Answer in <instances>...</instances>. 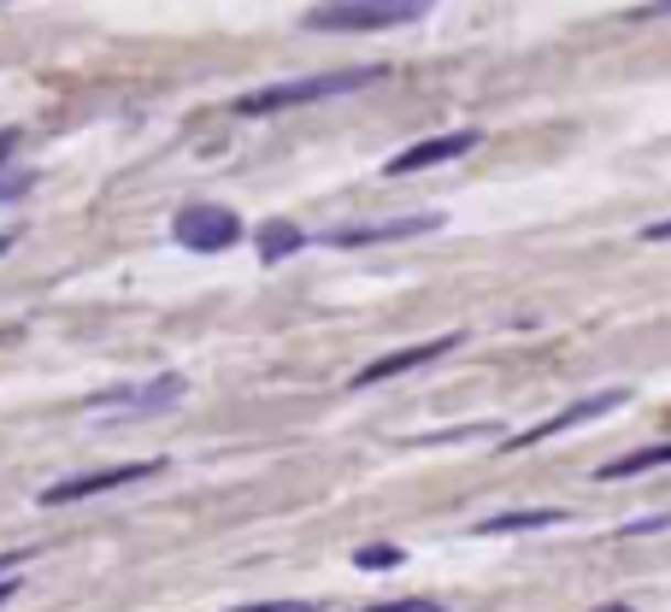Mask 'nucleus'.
Here are the masks:
<instances>
[{
  "instance_id": "f03ea898",
  "label": "nucleus",
  "mask_w": 671,
  "mask_h": 612,
  "mask_svg": "<svg viewBox=\"0 0 671 612\" xmlns=\"http://www.w3.org/2000/svg\"><path fill=\"white\" fill-rule=\"evenodd\" d=\"M430 12V0H324V7L306 12V30H342V36H359V30H401L419 24Z\"/></svg>"
},
{
  "instance_id": "4468645a",
  "label": "nucleus",
  "mask_w": 671,
  "mask_h": 612,
  "mask_svg": "<svg viewBox=\"0 0 671 612\" xmlns=\"http://www.w3.org/2000/svg\"><path fill=\"white\" fill-rule=\"evenodd\" d=\"M12 147H19V130H0V195H19L30 177H19V183H7V160H12Z\"/></svg>"
},
{
  "instance_id": "39448f33",
  "label": "nucleus",
  "mask_w": 671,
  "mask_h": 612,
  "mask_svg": "<svg viewBox=\"0 0 671 612\" xmlns=\"http://www.w3.org/2000/svg\"><path fill=\"white\" fill-rule=\"evenodd\" d=\"M183 378L177 371H165V378H153V383H136V389H107V395H95L89 406L95 413H165V406H177L183 401Z\"/></svg>"
},
{
  "instance_id": "f8f14e48",
  "label": "nucleus",
  "mask_w": 671,
  "mask_h": 612,
  "mask_svg": "<svg viewBox=\"0 0 671 612\" xmlns=\"http://www.w3.org/2000/svg\"><path fill=\"white\" fill-rule=\"evenodd\" d=\"M253 242H260V260H266V265H278V260H289V253L301 248V230L283 225V218H271V225H260V236H253Z\"/></svg>"
},
{
  "instance_id": "7ed1b4c3",
  "label": "nucleus",
  "mask_w": 671,
  "mask_h": 612,
  "mask_svg": "<svg viewBox=\"0 0 671 612\" xmlns=\"http://www.w3.org/2000/svg\"><path fill=\"white\" fill-rule=\"evenodd\" d=\"M160 471H165V459H130V466H107V471H83V478L47 483V489H42V506H72V501L107 495V489H125V483H142V478H160Z\"/></svg>"
},
{
  "instance_id": "a211bd4d",
  "label": "nucleus",
  "mask_w": 671,
  "mask_h": 612,
  "mask_svg": "<svg viewBox=\"0 0 671 612\" xmlns=\"http://www.w3.org/2000/svg\"><path fill=\"white\" fill-rule=\"evenodd\" d=\"M30 554H36V548H19V554H0V583H7V571H12V566H24Z\"/></svg>"
},
{
  "instance_id": "dca6fc26",
  "label": "nucleus",
  "mask_w": 671,
  "mask_h": 612,
  "mask_svg": "<svg viewBox=\"0 0 671 612\" xmlns=\"http://www.w3.org/2000/svg\"><path fill=\"white\" fill-rule=\"evenodd\" d=\"M236 612H313V601H266V606H236Z\"/></svg>"
},
{
  "instance_id": "423d86ee",
  "label": "nucleus",
  "mask_w": 671,
  "mask_h": 612,
  "mask_svg": "<svg viewBox=\"0 0 671 612\" xmlns=\"http://www.w3.org/2000/svg\"><path fill=\"white\" fill-rule=\"evenodd\" d=\"M454 348H459V330L436 336V342H412V348H401V353H383V360H371V365H359V371H354V389L389 383V378H401V371H419V365L442 360V353H454Z\"/></svg>"
},
{
  "instance_id": "f3484780",
  "label": "nucleus",
  "mask_w": 671,
  "mask_h": 612,
  "mask_svg": "<svg viewBox=\"0 0 671 612\" xmlns=\"http://www.w3.org/2000/svg\"><path fill=\"white\" fill-rule=\"evenodd\" d=\"M636 19H671V0H648V7H636Z\"/></svg>"
},
{
  "instance_id": "6e6552de",
  "label": "nucleus",
  "mask_w": 671,
  "mask_h": 612,
  "mask_svg": "<svg viewBox=\"0 0 671 612\" xmlns=\"http://www.w3.org/2000/svg\"><path fill=\"white\" fill-rule=\"evenodd\" d=\"M472 147H477V130H447V135H430V142H419V147L394 153L383 172H389V177H412V172H424V165L459 160V153H472Z\"/></svg>"
},
{
  "instance_id": "9d476101",
  "label": "nucleus",
  "mask_w": 671,
  "mask_h": 612,
  "mask_svg": "<svg viewBox=\"0 0 671 612\" xmlns=\"http://www.w3.org/2000/svg\"><path fill=\"white\" fill-rule=\"evenodd\" d=\"M660 466H671V441H653V448L618 453V459H607V466L595 471V478L600 483H618V478H642V471H660Z\"/></svg>"
},
{
  "instance_id": "412c9836",
  "label": "nucleus",
  "mask_w": 671,
  "mask_h": 612,
  "mask_svg": "<svg viewBox=\"0 0 671 612\" xmlns=\"http://www.w3.org/2000/svg\"><path fill=\"white\" fill-rule=\"evenodd\" d=\"M12 594H19V583H12V577H7V583H0V606H7Z\"/></svg>"
},
{
  "instance_id": "4be33fe9",
  "label": "nucleus",
  "mask_w": 671,
  "mask_h": 612,
  "mask_svg": "<svg viewBox=\"0 0 671 612\" xmlns=\"http://www.w3.org/2000/svg\"><path fill=\"white\" fill-rule=\"evenodd\" d=\"M595 612H630V606H595Z\"/></svg>"
},
{
  "instance_id": "2eb2a0df",
  "label": "nucleus",
  "mask_w": 671,
  "mask_h": 612,
  "mask_svg": "<svg viewBox=\"0 0 671 612\" xmlns=\"http://www.w3.org/2000/svg\"><path fill=\"white\" fill-rule=\"evenodd\" d=\"M359 612H442L436 601H383V606H359Z\"/></svg>"
},
{
  "instance_id": "9b49d317",
  "label": "nucleus",
  "mask_w": 671,
  "mask_h": 612,
  "mask_svg": "<svg viewBox=\"0 0 671 612\" xmlns=\"http://www.w3.org/2000/svg\"><path fill=\"white\" fill-rule=\"evenodd\" d=\"M548 524H565L560 506H524V513H495L477 524V536H507V531H548Z\"/></svg>"
},
{
  "instance_id": "20e7f679",
  "label": "nucleus",
  "mask_w": 671,
  "mask_h": 612,
  "mask_svg": "<svg viewBox=\"0 0 671 612\" xmlns=\"http://www.w3.org/2000/svg\"><path fill=\"white\" fill-rule=\"evenodd\" d=\"M171 230H177V242L195 248V253H224V248L242 242V218L224 212V207H183Z\"/></svg>"
},
{
  "instance_id": "1a4fd4ad",
  "label": "nucleus",
  "mask_w": 671,
  "mask_h": 612,
  "mask_svg": "<svg viewBox=\"0 0 671 612\" xmlns=\"http://www.w3.org/2000/svg\"><path fill=\"white\" fill-rule=\"evenodd\" d=\"M442 212H419V218H389V225H354V230H331V248H366V242H401V236H424L436 230Z\"/></svg>"
},
{
  "instance_id": "ddd939ff",
  "label": "nucleus",
  "mask_w": 671,
  "mask_h": 612,
  "mask_svg": "<svg viewBox=\"0 0 671 612\" xmlns=\"http://www.w3.org/2000/svg\"><path fill=\"white\" fill-rule=\"evenodd\" d=\"M401 559H407V554L383 542V548H359V554H354V566H359V571H389V566H401Z\"/></svg>"
},
{
  "instance_id": "6ab92c4d",
  "label": "nucleus",
  "mask_w": 671,
  "mask_h": 612,
  "mask_svg": "<svg viewBox=\"0 0 671 612\" xmlns=\"http://www.w3.org/2000/svg\"><path fill=\"white\" fill-rule=\"evenodd\" d=\"M642 236H648V242H671V218H660V225H648Z\"/></svg>"
},
{
  "instance_id": "0eeeda50",
  "label": "nucleus",
  "mask_w": 671,
  "mask_h": 612,
  "mask_svg": "<svg viewBox=\"0 0 671 612\" xmlns=\"http://www.w3.org/2000/svg\"><path fill=\"white\" fill-rule=\"evenodd\" d=\"M613 406H625V389H600V395H589V401H572V406H565V413L542 418L537 430H524V436H507V448H537V441L560 436V430H577V424H589V418H607Z\"/></svg>"
},
{
  "instance_id": "f257e3e1",
  "label": "nucleus",
  "mask_w": 671,
  "mask_h": 612,
  "mask_svg": "<svg viewBox=\"0 0 671 612\" xmlns=\"http://www.w3.org/2000/svg\"><path fill=\"white\" fill-rule=\"evenodd\" d=\"M371 83H383V65H354V72H318V77H295V83H266V89L236 100V118H271V112H289V107L331 100V95L371 89Z\"/></svg>"
},
{
  "instance_id": "aec40b11",
  "label": "nucleus",
  "mask_w": 671,
  "mask_h": 612,
  "mask_svg": "<svg viewBox=\"0 0 671 612\" xmlns=\"http://www.w3.org/2000/svg\"><path fill=\"white\" fill-rule=\"evenodd\" d=\"M12 242H19V236H12V230H0V260L12 253Z\"/></svg>"
}]
</instances>
